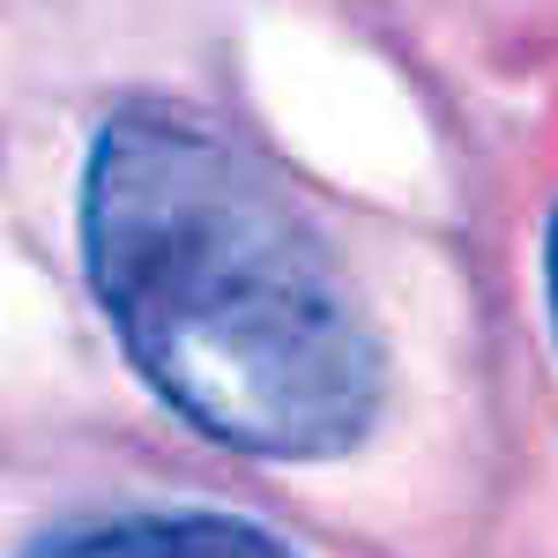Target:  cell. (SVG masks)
Segmentation results:
<instances>
[{"instance_id": "7a4b0ae2", "label": "cell", "mask_w": 558, "mask_h": 558, "mask_svg": "<svg viewBox=\"0 0 558 558\" xmlns=\"http://www.w3.org/2000/svg\"><path fill=\"white\" fill-rule=\"evenodd\" d=\"M31 558H291L268 529L231 514H134L83 536H60Z\"/></svg>"}, {"instance_id": "6da1fadb", "label": "cell", "mask_w": 558, "mask_h": 558, "mask_svg": "<svg viewBox=\"0 0 558 558\" xmlns=\"http://www.w3.org/2000/svg\"><path fill=\"white\" fill-rule=\"evenodd\" d=\"M83 260L134 373L216 447L336 462L380 425L387 343L357 276L216 120L120 105L97 128Z\"/></svg>"}, {"instance_id": "3957f363", "label": "cell", "mask_w": 558, "mask_h": 558, "mask_svg": "<svg viewBox=\"0 0 558 558\" xmlns=\"http://www.w3.org/2000/svg\"><path fill=\"white\" fill-rule=\"evenodd\" d=\"M551 320H558V216H551Z\"/></svg>"}]
</instances>
